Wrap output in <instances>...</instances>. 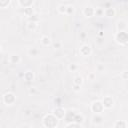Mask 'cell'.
I'll return each mask as SVG.
<instances>
[{"label": "cell", "mask_w": 128, "mask_h": 128, "mask_svg": "<svg viewBox=\"0 0 128 128\" xmlns=\"http://www.w3.org/2000/svg\"><path fill=\"white\" fill-rule=\"evenodd\" d=\"M96 70H97V72H104V70H105L104 64H98L96 66Z\"/></svg>", "instance_id": "4dcf8cb0"}, {"label": "cell", "mask_w": 128, "mask_h": 128, "mask_svg": "<svg viewBox=\"0 0 128 128\" xmlns=\"http://www.w3.org/2000/svg\"><path fill=\"white\" fill-rule=\"evenodd\" d=\"M103 15H104V8H102V7H96L95 8V16L101 17Z\"/></svg>", "instance_id": "d4e9b609"}, {"label": "cell", "mask_w": 128, "mask_h": 128, "mask_svg": "<svg viewBox=\"0 0 128 128\" xmlns=\"http://www.w3.org/2000/svg\"><path fill=\"white\" fill-rule=\"evenodd\" d=\"M29 21H34V22H39V18H38V16H37L36 14H34L33 16H31V17H29Z\"/></svg>", "instance_id": "836d02e7"}, {"label": "cell", "mask_w": 128, "mask_h": 128, "mask_svg": "<svg viewBox=\"0 0 128 128\" xmlns=\"http://www.w3.org/2000/svg\"><path fill=\"white\" fill-rule=\"evenodd\" d=\"M34 78H35V76H34V73H33L32 71L27 70V71L24 72L23 79H24L25 81H27V82H32V81L34 80Z\"/></svg>", "instance_id": "7c38bea8"}, {"label": "cell", "mask_w": 128, "mask_h": 128, "mask_svg": "<svg viewBox=\"0 0 128 128\" xmlns=\"http://www.w3.org/2000/svg\"><path fill=\"white\" fill-rule=\"evenodd\" d=\"M120 77L122 80H128V70H124L121 72Z\"/></svg>", "instance_id": "f546056e"}, {"label": "cell", "mask_w": 128, "mask_h": 128, "mask_svg": "<svg viewBox=\"0 0 128 128\" xmlns=\"http://www.w3.org/2000/svg\"><path fill=\"white\" fill-rule=\"evenodd\" d=\"M114 128H126L127 127V121L125 120H117L114 124H113Z\"/></svg>", "instance_id": "e0dca14e"}, {"label": "cell", "mask_w": 128, "mask_h": 128, "mask_svg": "<svg viewBox=\"0 0 128 128\" xmlns=\"http://www.w3.org/2000/svg\"><path fill=\"white\" fill-rule=\"evenodd\" d=\"M57 11L59 14H62V15H66V12H67V5H64V4H61L57 7Z\"/></svg>", "instance_id": "7402d4cb"}, {"label": "cell", "mask_w": 128, "mask_h": 128, "mask_svg": "<svg viewBox=\"0 0 128 128\" xmlns=\"http://www.w3.org/2000/svg\"><path fill=\"white\" fill-rule=\"evenodd\" d=\"M65 127L66 128H69V127H72V128H81L82 127V124L80 123H77L75 121H71V122H68L65 124Z\"/></svg>", "instance_id": "44dd1931"}, {"label": "cell", "mask_w": 128, "mask_h": 128, "mask_svg": "<svg viewBox=\"0 0 128 128\" xmlns=\"http://www.w3.org/2000/svg\"><path fill=\"white\" fill-rule=\"evenodd\" d=\"M73 121L82 124V123L84 122V116H83L81 113H75V115H74V117H73Z\"/></svg>", "instance_id": "ffe728a7"}, {"label": "cell", "mask_w": 128, "mask_h": 128, "mask_svg": "<svg viewBox=\"0 0 128 128\" xmlns=\"http://www.w3.org/2000/svg\"><path fill=\"white\" fill-rule=\"evenodd\" d=\"M104 106H103V103L101 100H96V101H93L91 104H90V110L91 112H93L94 114H101L103 111H104Z\"/></svg>", "instance_id": "277c9868"}, {"label": "cell", "mask_w": 128, "mask_h": 128, "mask_svg": "<svg viewBox=\"0 0 128 128\" xmlns=\"http://www.w3.org/2000/svg\"><path fill=\"white\" fill-rule=\"evenodd\" d=\"M2 102L6 105V106H11L16 102V95L13 92H6L2 95Z\"/></svg>", "instance_id": "3957f363"}, {"label": "cell", "mask_w": 128, "mask_h": 128, "mask_svg": "<svg viewBox=\"0 0 128 128\" xmlns=\"http://www.w3.org/2000/svg\"><path fill=\"white\" fill-rule=\"evenodd\" d=\"M8 61H9L10 64L17 65V64H19V63L21 62V57H20L19 54H15V53H14V54H11V55L9 56Z\"/></svg>", "instance_id": "9c48e42d"}, {"label": "cell", "mask_w": 128, "mask_h": 128, "mask_svg": "<svg viewBox=\"0 0 128 128\" xmlns=\"http://www.w3.org/2000/svg\"><path fill=\"white\" fill-rule=\"evenodd\" d=\"M87 78H88V80H90V81L95 80V73H94V72H90V73L87 75Z\"/></svg>", "instance_id": "d6a6232c"}, {"label": "cell", "mask_w": 128, "mask_h": 128, "mask_svg": "<svg viewBox=\"0 0 128 128\" xmlns=\"http://www.w3.org/2000/svg\"><path fill=\"white\" fill-rule=\"evenodd\" d=\"M79 69V66L77 63H70L68 65V70L69 72H76L77 70Z\"/></svg>", "instance_id": "cb8c5ba5"}, {"label": "cell", "mask_w": 128, "mask_h": 128, "mask_svg": "<svg viewBox=\"0 0 128 128\" xmlns=\"http://www.w3.org/2000/svg\"><path fill=\"white\" fill-rule=\"evenodd\" d=\"M92 53V48L90 45L88 44H83L80 46L79 48V54L82 56V57H88L90 56Z\"/></svg>", "instance_id": "5b68a950"}, {"label": "cell", "mask_w": 128, "mask_h": 128, "mask_svg": "<svg viewBox=\"0 0 128 128\" xmlns=\"http://www.w3.org/2000/svg\"><path fill=\"white\" fill-rule=\"evenodd\" d=\"M23 13H24L25 16H27V17L29 18V17H31V16H33V15L35 14V11H34L33 7L31 6V7H26V8H24V9H23Z\"/></svg>", "instance_id": "ac0fdd59"}, {"label": "cell", "mask_w": 128, "mask_h": 128, "mask_svg": "<svg viewBox=\"0 0 128 128\" xmlns=\"http://www.w3.org/2000/svg\"><path fill=\"white\" fill-rule=\"evenodd\" d=\"M104 15H105L106 17H108V18H113V17L116 15V10H115V8H113L112 6L105 8V9H104Z\"/></svg>", "instance_id": "30bf717a"}, {"label": "cell", "mask_w": 128, "mask_h": 128, "mask_svg": "<svg viewBox=\"0 0 128 128\" xmlns=\"http://www.w3.org/2000/svg\"><path fill=\"white\" fill-rule=\"evenodd\" d=\"M40 43L44 46V47H49L50 45H52V40L48 35H43L40 38Z\"/></svg>", "instance_id": "8fae6325"}, {"label": "cell", "mask_w": 128, "mask_h": 128, "mask_svg": "<svg viewBox=\"0 0 128 128\" xmlns=\"http://www.w3.org/2000/svg\"><path fill=\"white\" fill-rule=\"evenodd\" d=\"M127 23L124 20H119L117 22V31H126Z\"/></svg>", "instance_id": "2e32d148"}, {"label": "cell", "mask_w": 128, "mask_h": 128, "mask_svg": "<svg viewBox=\"0 0 128 128\" xmlns=\"http://www.w3.org/2000/svg\"><path fill=\"white\" fill-rule=\"evenodd\" d=\"M38 27V22H34V21H28L26 24V28L28 31L30 32H34Z\"/></svg>", "instance_id": "5bb4252c"}, {"label": "cell", "mask_w": 128, "mask_h": 128, "mask_svg": "<svg viewBox=\"0 0 128 128\" xmlns=\"http://www.w3.org/2000/svg\"><path fill=\"white\" fill-rule=\"evenodd\" d=\"M28 93H29L30 95H35V94L38 93V89H37L35 86H31V87L28 89Z\"/></svg>", "instance_id": "f1b7e54d"}, {"label": "cell", "mask_w": 128, "mask_h": 128, "mask_svg": "<svg viewBox=\"0 0 128 128\" xmlns=\"http://www.w3.org/2000/svg\"><path fill=\"white\" fill-rule=\"evenodd\" d=\"M102 103H103V106L105 109H111L114 107V104H115V101L113 99L112 96H105L102 100Z\"/></svg>", "instance_id": "8992f818"}, {"label": "cell", "mask_w": 128, "mask_h": 128, "mask_svg": "<svg viewBox=\"0 0 128 128\" xmlns=\"http://www.w3.org/2000/svg\"><path fill=\"white\" fill-rule=\"evenodd\" d=\"M58 123H59V119L53 113L46 114L42 119V125L47 128H55L58 126Z\"/></svg>", "instance_id": "6da1fadb"}, {"label": "cell", "mask_w": 128, "mask_h": 128, "mask_svg": "<svg viewBox=\"0 0 128 128\" xmlns=\"http://www.w3.org/2000/svg\"><path fill=\"white\" fill-rule=\"evenodd\" d=\"M127 127H128V121H127Z\"/></svg>", "instance_id": "8d00e7d4"}, {"label": "cell", "mask_w": 128, "mask_h": 128, "mask_svg": "<svg viewBox=\"0 0 128 128\" xmlns=\"http://www.w3.org/2000/svg\"><path fill=\"white\" fill-rule=\"evenodd\" d=\"M91 121H92V123L94 125H100L103 122V117H102L101 114H94L92 116V120Z\"/></svg>", "instance_id": "4fadbf2b"}, {"label": "cell", "mask_w": 128, "mask_h": 128, "mask_svg": "<svg viewBox=\"0 0 128 128\" xmlns=\"http://www.w3.org/2000/svg\"><path fill=\"white\" fill-rule=\"evenodd\" d=\"M53 114H54V115H55L59 120H62V119H64V118H65L66 110H65L63 107L59 106V107H56V108L53 110Z\"/></svg>", "instance_id": "52a82bcc"}, {"label": "cell", "mask_w": 128, "mask_h": 128, "mask_svg": "<svg viewBox=\"0 0 128 128\" xmlns=\"http://www.w3.org/2000/svg\"><path fill=\"white\" fill-rule=\"evenodd\" d=\"M79 37H80V39H82L81 41H84V40H85V38L87 37V35H86V33H85V32H81V33H80V35H79Z\"/></svg>", "instance_id": "e575fe53"}, {"label": "cell", "mask_w": 128, "mask_h": 128, "mask_svg": "<svg viewBox=\"0 0 128 128\" xmlns=\"http://www.w3.org/2000/svg\"><path fill=\"white\" fill-rule=\"evenodd\" d=\"M10 3H11V0H0V7L2 9H5L10 5Z\"/></svg>", "instance_id": "4316f807"}, {"label": "cell", "mask_w": 128, "mask_h": 128, "mask_svg": "<svg viewBox=\"0 0 128 128\" xmlns=\"http://www.w3.org/2000/svg\"><path fill=\"white\" fill-rule=\"evenodd\" d=\"M81 87L82 86H80V85H77V84H72V88H73V90L75 91V92H79L80 90H81Z\"/></svg>", "instance_id": "1f68e13d"}, {"label": "cell", "mask_w": 128, "mask_h": 128, "mask_svg": "<svg viewBox=\"0 0 128 128\" xmlns=\"http://www.w3.org/2000/svg\"><path fill=\"white\" fill-rule=\"evenodd\" d=\"M27 54H28V56H30V57H36V56H38V54H39V50H38L36 47H31V48L28 49Z\"/></svg>", "instance_id": "d6986e66"}, {"label": "cell", "mask_w": 128, "mask_h": 128, "mask_svg": "<svg viewBox=\"0 0 128 128\" xmlns=\"http://www.w3.org/2000/svg\"><path fill=\"white\" fill-rule=\"evenodd\" d=\"M73 83H74V84H77V85L82 86V85H83V83H84L83 77H82V76H80V75L75 76V77H74V79H73Z\"/></svg>", "instance_id": "603a6c76"}, {"label": "cell", "mask_w": 128, "mask_h": 128, "mask_svg": "<svg viewBox=\"0 0 128 128\" xmlns=\"http://www.w3.org/2000/svg\"><path fill=\"white\" fill-rule=\"evenodd\" d=\"M82 13H83V15H84L85 17L91 18V17L95 16V8H94L93 6H90V5H89V6H86V7L83 8Z\"/></svg>", "instance_id": "ba28073f"}, {"label": "cell", "mask_w": 128, "mask_h": 128, "mask_svg": "<svg viewBox=\"0 0 128 128\" xmlns=\"http://www.w3.org/2000/svg\"><path fill=\"white\" fill-rule=\"evenodd\" d=\"M102 31H100V33H99V36H103V33H101Z\"/></svg>", "instance_id": "d590c367"}, {"label": "cell", "mask_w": 128, "mask_h": 128, "mask_svg": "<svg viewBox=\"0 0 128 128\" xmlns=\"http://www.w3.org/2000/svg\"><path fill=\"white\" fill-rule=\"evenodd\" d=\"M52 46H53V48H54L55 50H59V49H61V48H62L63 43H62L61 41H59V40H56L55 42H53V43H52Z\"/></svg>", "instance_id": "484cf974"}, {"label": "cell", "mask_w": 128, "mask_h": 128, "mask_svg": "<svg viewBox=\"0 0 128 128\" xmlns=\"http://www.w3.org/2000/svg\"><path fill=\"white\" fill-rule=\"evenodd\" d=\"M114 40L117 44L125 46L128 44V32L127 31H117L114 35Z\"/></svg>", "instance_id": "7a4b0ae2"}, {"label": "cell", "mask_w": 128, "mask_h": 128, "mask_svg": "<svg viewBox=\"0 0 128 128\" xmlns=\"http://www.w3.org/2000/svg\"><path fill=\"white\" fill-rule=\"evenodd\" d=\"M35 0H18V3L21 7L26 8V7H31L34 4Z\"/></svg>", "instance_id": "9a60e30c"}, {"label": "cell", "mask_w": 128, "mask_h": 128, "mask_svg": "<svg viewBox=\"0 0 128 128\" xmlns=\"http://www.w3.org/2000/svg\"><path fill=\"white\" fill-rule=\"evenodd\" d=\"M75 12V7L73 5H67V12L66 15H72Z\"/></svg>", "instance_id": "83f0119b"}]
</instances>
